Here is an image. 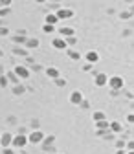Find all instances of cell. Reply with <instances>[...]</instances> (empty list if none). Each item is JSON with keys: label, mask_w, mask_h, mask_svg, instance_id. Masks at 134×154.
Instances as JSON below:
<instances>
[{"label": "cell", "mask_w": 134, "mask_h": 154, "mask_svg": "<svg viewBox=\"0 0 134 154\" xmlns=\"http://www.w3.org/2000/svg\"><path fill=\"white\" fill-rule=\"evenodd\" d=\"M108 86H110L112 90H121V88H123V77H120V75L108 77Z\"/></svg>", "instance_id": "6da1fadb"}, {"label": "cell", "mask_w": 134, "mask_h": 154, "mask_svg": "<svg viewBox=\"0 0 134 154\" xmlns=\"http://www.w3.org/2000/svg\"><path fill=\"white\" fill-rule=\"evenodd\" d=\"M28 143H30L28 136H24V134L20 132V134H17V136H13V145L11 147H26Z\"/></svg>", "instance_id": "7a4b0ae2"}, {"label": "cell", "mask_w": 134, "mask_h": 154, "mask_svg": "<svg viewBox=\"0 0 134 154\" xmlns=\"http://www.w3.org/2000/svg\"><path fill=\"white\" fill-rule=\"evenodd\" d=\"M51 46H53L55 50H66V48H68V42H66L64 37H57V38H53Z\"/></svg>", "instance_id": "3957f363"}, {"label": "cell", "mask_w": 134, "mask_h": 154, "mask_svg": "<svg viewBox=\"0 0 134 154\" xmlns=\"http://www.w3.org/2000/svg\"><path fill=\"white\" fill-rule=\"evenodd\" d=\"M94 83H95V86H105V85H108V75L107 73H95Z\"/></svg>", "instance_id": "277c9868"}, {"label": "cell", "mask_w": 134, "mask_h": 154, "mask_svg": "<svg viewBox=\"0 0 134 154\" xmlns=\"http://www.w3.org/2000/svg\"><path fill=\"white\" fill-rule=\"evenodd\" d=\"M28 140H30V143H41V141H44V134L41 130H35L28 136Z\"/></svg>", "instance_id": "5b68a950"}, {"label": "cell", "mask_w": 134, "mask_h": 154, "mask_svg": "<svg viewBox=\"0 0 134 154\" xmlns=\"http://www.w3.org/2000/svg\"><path fill=\"white\" fill-rule=\"evenodd\" d=\"M0 145H2L4 149H6V147H11V145H13V136H11L9 132H4L2 136H0Z\"/></svg>", "instance_id": "8992f818"}, {"label": "cell", "mask_w": 134, "mask_h": 154, "mask_svg": "<svg viewBox=\"0 0 134 154\" xmlns=\"http://www.w3.org/2000/svg\"><path fill=\"white\" fill-rule=\"evenodd\" d=\"M85 99H83V94L79 92V90H75V92H72V95H70V103L72 105H81Z\"/></svg>", "instance_id": "52a82bcc"}, {"label": "cell", "mask_w": 134, "mask_h": 154, "mask_svg": "<svg viewBox=\"0 0 134 154\" xmlns=\"http://www.w3.org/2000/svg\"><path fill=\"white\" fill-rule=\"evenodd\" d=\"M55 15L59 17V20H64V18H72V17H73V11H72V9H68V8H63V9L57 11Z\"/></svg>", "instance_id": "ba28073f"}, {"label": "cell", "mask_w": 134, "mask_h": 154, "mask_svg": "<svg viewBox=\"0 0 134 154\" xmlns=\"http://www.w3.org/2000/svg\"><path fill=\"white\" fill-rule=\"evenodd\" d=\"M15 73L18 75V79H28V77H30V72H28V68H24V66H17V68H15Z\"/></svg>", "instance_id": "9c48e42d"}, {"label": "cell", "mask_w": 134, "mask_h": 154, "mask_svg": "<svg viewBox=\"0 0 134 154\" xmlns=\"http://www.w3.org/2000/svg\"><path fill=\"white\" fill-rule=\"evenodd\" d=\"M85 59H86V63H90V64H95L99 61V55H98V51H88L86 55H85Z\"/></svg>", "instance_id": "30bf717a"}, {"label": "cell", "mask_w": 134, "mask_h": 154, "mask_svg": "<svg viewBox=\"0 0 134 154\" xmlns=\"http://www.w3.org/2000/svg\"><path fill=\"white\" fill-rule=\"evenodd\" d=\"M46 75L50 77V79H59V70H57V68H46Z\"/></svg>", "instance_id": "8fae6325"}, {"label": "cell", "mask_w": 134, "mask_h": 154, "mask_svg": "<svg viewBox=\"0 0 134 154\" xmlns=\"http://www.w3.org/2000/svg\"><path fill=\"white\" fill-rule=\"evenodd\" d=\"M94 123H98V121H103V119H107V116H105V112H101V110H98V112H94Z\"/></svg>", "instance_id": "7c38bea8"}, {"label": "cell", "mask_w": 134, "mask_h": 154, "mask_svg": "<svg viewBox=\"0 0 134 154\" xmlns=\"http://www.w3.org/2000/svg\"><path fill=\"white\" fill-rule=\"evenodd\" d=\"M95 127H98V130H110V123H108L107 119L98 121V123H95Z\"/></svg>", "instance_id": "4fadbf2b"}, {"label": "cell", "mask_w": 134, "mask_h": 154, "mask_svg": "<svg viewBox=\"0 0 134 154\" xmlns=\"http://www.w3.org/2000/svg\"><path fill=\"white\" fill-rule=\"evenodd\" d=\"M59 33H61V37H64V38H66V37H72L75 31H73V28H61V29H59Z\"/></svg>", "instance_id": "5bb4252c"}, {"label": "cell", "mask_w": 134, "mask_h": 154, "mask_svg": "<svg viewBox=\"0 0 134 154\" xmlns=\"http://www.w3.org/2000/svg\"><path fill=\"white\" fill-rule=\"evenodd\" d=\"M57 22H59V17H57V15H53V13H50V15H46V24H57Z\"/></svg>", "instance_id": "9a60e30c"}, {"label": "cell", "mask_w": 134, "mask_h": 154, "mask_svg": "<svg viewBox=\"0 0 134 154\" xmlns=\"http://www.w3.org/2000/svg\"><path fill=\"white\" fill-rule=\"evenodd\" d=\"M37 46H39V41H37V38H28V41H26V48L33 50V48H37Z\"/></svg>", "instance_id": "2e32d148"}, {"label": "cell", "mask_w": 134, "mask_h": 154, "mask_svg": "<svg viewBox=\"0 0 134 154\" xmlns=\"http://www.w3.org/2000/svg\"><path fill=\"white\" fill-rule=\"evenodd\" d=\"M13 41H15V42H20V44H26L28 38H26V35H24V33H22V35L18 33V35H15V37H13Z\"/></svg>", "instance_id": "e0dca14e"}, {"label": "cell", "mask_w": 134, "mask_h": 154, "mask_svg": "<svg viewBox=\"0 0 134 154\" xmlns=\"http://www.w3.org/2000/svg\"><path fill=\"white\" fill-rule=\"evenodd\" d=\"M53 140H55L53 136H48V138H46V140L42 141V149H44V150H48V149H50V145L53 143Z\"/></svg>", "instance_id": "ac0fdd59"}, {"label": "cell", "mask_w": 134, "mask_h": 154, "mask_svg": "<svg viewBox=\"0 0 134 154\" xmlns=\"http://www.w3.org/2000/svg\"><path fill=\"white\" fill-rule=\"evenodd\" d=\"M68 55H70V59H73V61H79L81 59V53L75 51V50H68Z\"/></svg>", "instance_id": "d6986e66"}, {"label": "cell", "mask_w": 134, "mask_h": 154, "mask_svg": "<svg viewBox=\"0 0 134 154\" xmlns=\"http://www.w3.org/2000/svg\"><path fill=\"white\" fill-rule=\"evenodd\" d=\"M110 132H121V125H120L118 121L110 123Z\"/></svg>", "instance_id": "ffe728a7"}, {"label": "cell", "mask_w": 134, "mask_h": 154, "mask_svg": "<svg viewBox=\"0 0 134 154\" xmlns=\"http://www.w3.org/2000/svg\"><path fill=\"white\" fill-rule=\"evenodd\" d=\"M42 31H44V33H51V31H55V26H53V24H44Z\"/></svg>", "instance_id": "44dd1931"}, {"label": "cell", "mask_w": 134, "mask_h": 154, "mask_svg": "<svg viewBox=\"0 0 134 154\" xmlns=\"http://www.w3.org/2000/svg\"><path fill=\"white\" fill-rule=\"evenodd\" d=\"M9 13V8H0V18H4Z\"/></svg>", "instance_id": "7402d4cb"}, {"label": "cell", "mask_w": 134, "mask_h": 154, "mask_svg": "<svg viewBox=\"0 0 134 154\" xmlns=\"http://www.w3.org/2000/svg\"><path fill=\"white\" fill-rule=\"evenodd\" d=\"M0 86H8V77H6V75L0 77Z\"/></svg>", "instance_id": "603a6c76"}, {"label": "cell", "mask_w": 134, "mask_h": 154, "mask_svg": "<svg viewBox=\"0 0 134 154\" xmlns=\"http://www.w3.org/2000/svg\"><path fill=\"white\" fill-rule=\"evenodd\" d=\"M13 92H15V94H22V92H24V86H20V85H17Z\"/></svg>", "instance_id": "cb8c5ba5"}, {"label": "cell", "mask_w": 134, "mask_h": 154, "mask_svg": "<svg viewBox=\"0 0 134 154\" xmlns=\"http://www.w3.org/2000/svg\"><path fill=\"white\" fill-rule=\"evenodd\" d=\"M0 4H2V8H9L11 6V0H0Z\"/></svg>", "instance_id": "d4e9b609"}, {"label": "cell", "mask_w": 134, "mask_h": 154, "mask_svg": "<svg viewBox=\"0 0 134 154\" xmlns=\"http://www.w3.org/2000/svg\"><path fill=\"white\" fill-rule=\"evenodd\" d=\"M55 83L59 85V86H64L66 85V79H61V77H59V79H55Z\"/></svg>", "instance_id": "484cf974"}, {"label": "cell", "mask_w": 134, "mask_h": 154, "mask_svg": "<svg viewBox=\"0 0 134 154\" xmlns=\"http://www.w3.org/2000/svg\"><path fill=\"white\" fill-rule=\"evenodd\" d=\"M66 42L68 44H75V37L72 35V37H66Z\"/></svg>", "instance_id": "4316f807"}, {"label": "cell", "mask_w": 134, "mask_h": 154, "mask_svg": "<svg viewBox=\"0 0 134 154\" xmlns=\"http://www.w3.org/2000/svg\"><path fill=\"white\" fill-rule=\"evenodd\" d=\"M127 121H129L130 125H134V114H129V116H127Z\"/></svg>", "instance_id": "83f0119b"}, {"label": "cell", "mask_w": 134, "mask_h": 154, "mask_svg": "<svg viewBox=\"0 0 134 154\" xmlns=\"http://www.w3.org/2000/svg\"><path fill=\"white\" fill-rule=\"evenodd\" d=\"M120 17H121V18H125V20H127V18H130V13H129V11H123V13H121Z\"/></svg>", "instance_id": "f1b7e54d"}, {"label": "cell", "mask_w": 134, "mask_h": 154, "mask_svg": "<svg viewBox=\"0 0 134 154\" xmlns=\"http://www.w3.org/2000/svg\"><path fill=\"white\" fill-rule=\"evenodd\" d=\"M0 35H8V28L6 26H0Z\"/></svg>", "instance_id": "f546056e"}, {"label": "cell", "mask_w": 134, "mask_h": 154, "mask_svg": "<svg viewBox=\"0 0 134 154\" xmlns=\"http://www.w3.org/2000/svg\"><path fill=\"white\" fill-rule=\"evenodd\" d=\"M125 147H127V149H129V150H134V141H129V143H127V145H125Z\"/></svg>", "instance_id": "4dcf8cb0"}, {"label": "cell", "mask_w": 134, "mask_h": 154, "mask_svg": "<svg viewBox=\"0 0 134 154\" xmlns=\"http://www.w3.org/2000/svg\"><path fill=\"white\" fill-rule=\"evenodd\" d=\"M4 154H13V149H11V147H6V149H4Z\"/></svg>", "instance_id": "1f68e13d"}, {"label": "cell", "mask_w": 134, "mask_h": 154, "mask_svg": "<svg viewBox=\"0 0 134 154\" xmlns=\"http://www.w3.org/2000/svg\"><path fill=\"white\" fill-rule=\"evenodd\" d=\"M116 154H125V150H123V149H118V152H116Z\"/></svg>", "instance_id": "d6a6232c"}, {"label": "cell", "mask_w": 134, "mask_h": 154, "mask_svg": "<svg viewBox=\"0 0 134 154\" xmlns=\"http://www.w3.org/2000/svg\"><path fill=\"white\" fill-rule=\"evenodd\" d=\"M35 2H39V4H42V2H46V0H35Z\"/></svg>", "instance_id": "836d02e7"}, {"label": "cell", "mask_w": 134, "mask_h": 154, "mask_svg": "<svg viewBox=\"0 0 134 154\" xmlns=\"http://www.w3.org/2000/svg\"><path fill=\"white\" fill-rule=\"evenodd\" d=\"M129 154H134V150H129Z\"/></svg>", "instance_id": "e575fe53"}, {"label": "cell", "mask_w": 134, "mask_h": 154, "mask_svg": "<svg viewBox=\"0 0 134 154\" xmlns=\"http://www.w3.org/2000/svg\"><path fill=\"white\" fill-rule=\"evenodd\" d=\"M53 2H59V0H53Z\"/></svg>", "instance_id": "d590c367"}, {"label": "cell", "mask_w": 134, "mask_h": 154, "mask_svg": "<svg viewBox=\"0 0 134 154\" xmlns=\"http://www.w3.org/2000/svg\"><path fill=\"white\" fill-rule=\"evenodd\" d=\"M0 8H2V4H0Z\"/></svg>", "instance_id": "8d00e7d4"}]
</instances>
